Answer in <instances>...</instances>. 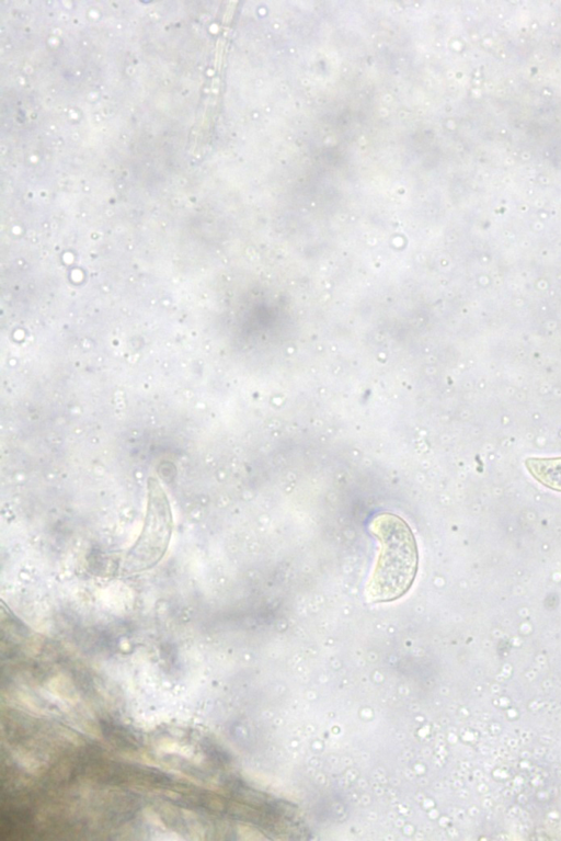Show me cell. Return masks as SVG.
<instances>
[{"label": "cell", "instance_id": "obj_2", "mask_svg": "<svg viewBox=\"0 0 561 841\" xmlns=\"http://www.w3.org/2000/svg\"><path fill=\"white\" fill-rule=\"evenodd\" d=\"M172 531L173 515L168 496L159 480L150 477L142 529L124 558L123 571L136 573L153 568L164 557Z\"/></svg>", "mask_w": 561, "mask_h": 841}, {"label": "cell", "instance_id": "obj_1", "mask_svg": "<svg viewBox=\"0 0 561 841\" xmlns=\"http://www.w3.org/2000/svg\"><path fill=\"white\" fill-rule=\"evenodd\" d=\"M379 550L366 584L370 602H390L412 586L417 571V546L409 524L393 513H379L370 523Z\"/></svg>", "mask_w": 561, "mask_h": 841}, {"label": "cell", "instance_id": "obj_3", "mask_svg": "<svg viewBox=\"0 0 561 841\" xmlns=\"http://www.w3.org/2000/svg\"><path fill=\"white\" fill-rule=\"evenodd\" d=\"M525 467L538 482L561 491V457H528Z\"/></svg>", "mask_w": 561, "mask_h": 841}, {"label": "cell", "instance_id": "obj_5", "mask_svg": "<svg viewBox=\"0 0 561 841\" xmlns=\"http://www.w3.org/2000/svg\"><path fill=\"white\" fill-rule=\"evenodd\" d=\"M209 807L213 808V809H221L222 808V804L219 802V799L211 798L209 800Z\"/></svg>", "mask_w": 561, "mask_h": 841}, {"label": "cell", "instance_id": "obj_4", "mask_svg": "<svg viewBox=\"0 0 561 841\" xmlns=\"http://www.w3.org/2000/svg\"><path fill=\"white\" fill-rule=\"evenodd\" d=\"M144 816L147 818V820L150 823H152L154 826H159L161 828H164L163 822L161 821L160 817L151 808H145L144 809Z\"/></svg>", "mask_w": 561, "mask_h": 841}]
</instances>
